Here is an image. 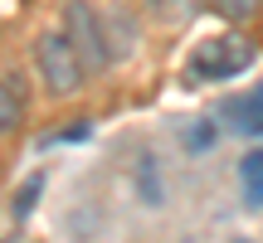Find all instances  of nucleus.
<instances>
[{"instance_id":"f257e3e1","label":"nucleus","mask_w":263,"mask_h":243,"mask_svg":"<svg viewBox=\"0 0 263 243\" xmlns=\"http://www.w3.org/2000/svg\"><path fill=\"white\" fill-rule=\"evenodd\" d=\"M34 73H39V83H44V93H54V97L83 93L88 64H83V54L73 49V39H68L64 25L39 29V34H34Z\"/></svg>"},{"instance_id":"f03ea898","label":"nucleus","mask_w":263,"mask_h":243,"mask_svg":"<svg viewBox=\"0 0 263 243\" xmlns=\"http://www.w3.org/2000/svg\"><path fill=\"white\" fill-rule=\"evenodd\" d=\"M254 58H258L254 39L229 29V34H210V39H200V44L190 49L185 73H190V83H229V78L249 73Z\"/></svg>"},{"instance_id":"7ed1b4c3","label":"nucleus","mask_w":263,"mask_h":243,"mask_svg":"<svg viewBox=\"0 0 263 243\" xmlns=\"http://www.w3.org/2000/svg\"><path fill=\"white\" fill-rule=\"evenodd\" d=\"M64 29H68V39H73V49L83 54L88 73H103V68H112V49H107L103 15H98L88 0H64Z\"/></svg>"},{"instance_id":"20e7f679","label":"nucleus","mask_w":263,"mask_h":243,"mask_svg":"<svg viewBox=\"0 0 263 243\" xmlns=\"http://www.w3.org/2000/svg\"><path fill=\"white\" fill-rule=\"evenodd\" d=\"M219 127L234 131V136H249V141H263V83H254L249 93H234L215 107Z\"/></svg>"},{"instance_id":"39448f33","label":"nucleus","mask_w":263,"mask_h":243,"mask_svg":"<svg viewBox=\"0 0 263 243\" xmlns=\"http://www.w3.org/2000/svg\"><path fill=\"white\" fill-rule=\"evenodd\" d=\"M25 112H29V88H25V73L5 68V73H0V136L20 131Z\"/></svg>"},{"instance_id":"423d86ee","label":"nucleus","mask_w":263,"mask_h":243,"mask_svg":"<svg viewBox=\"0 0 263 243\" xmlns=\"http://www.w3.org/2000/svg\"><path fill=\"white\" fill-rule=\"evenodd\" d=\"M103 29H107L112 64H122L132 49H137V19H132V10H127V5H107V10H103Z\"/></svg>"},{"instance_id":"0eeeda50","label":"nucleus","mask_w":263,"mask_h":243,"mask_svg":"<svg viewBox=\"0 0 263 243\" xmlns=\"http://www.w3.org/2000/svg\"><path fill=\"white\" fill-rule=\"evenodd\" d=\"M239 185H244V205L263 209V146H254L239 160Z\"/></svg>"},{"instance_id":"6e6552de","label":"nucleus","mask_w":263,"mask_h":243,"mask_svg":"<svg viewBox=\"0 0 263 243\" xmlns=\"http://www.w3.org/2000/svg\"><path fill=\"white\" fill-rule=\"evenodd\" d=\"M219 131H224V127H219L215 112H210V117H195L185 131H180V146H185L190 156H205V151H215V136H219Z\"/></svg>"},{"instance_id":"1a4fd4ad","label":"nucleus","mask_w":263,"mask_h":243,"mask_svg":"<svg viewBox=\"0 0 263 243\" xmlns=\"http://www.w3.org/2000/svg\"><path fill=\"white\" fill-rule=\"evenodd\" d=\"M137 195L146 199L151 209L166 199V195H161V175H156V156H151V151H141V160H137Z\"/></svg>"},{"instance_id":"9d476101","label":"nucleus","mask_w":263,"mask_h":243,"mask_svg":"<svg viewBox=\"0 0 263 243\" xmlns=\"http://www.w3.org/2000/svg\"><path fill=\"white\" fill-rule=\"evenodd\" d=\"M205 5L215 10L224 25H249V19L258 15V5H263V0H205Z\"/></svg>"},{"instance_id":"9b49d317","label":"nucleus","mask_w":263,"mask_h":243,"mask_svg":"<svg viewBox=\"0 0 263 243\" xmlns=\"http://www.w3.org/2000/svg\"><path fill=\"white\" fill-rule=\"evenodd\" d=\"M88 121H73V127H54L49 136H39L34 141V151H54V146H73V141H88Z\"/></svg>"},{"instance_id":"f8f14e48","label":"nucleus","mask_w":263,"mask_h":243,"mask_svg":"<svg viewBox=\"0 0 263 243\" xmlns=\"http://www.w3.org/2000/svg\"><path fill=\"white\" fill-rule=\"evenodd\" d=\"M141 5H146L151 15H161V19H185L195 0H141Z\"/></svg>"},{"instance_id":"ddd939ff","label":"nucleus","mask_w":263,"mask_h":243,"mask_svg":"<svg viewBox=\"0 0 263 243\" xmlns=\"http://www.w3.org/2000/svg\"><path fill=\"white\" fill-rule=\"evenodd\" d=\"M39 185H44L39 175H29L25 185H20V195H15V219H29V209H34V199H39Z\"/></svg>"},{"instance_id":"4468645a","label":"nucleus","mask_w":263,"mask_h":243,"mask_svg":"<svg viewBox=\"0 0 263 243\" xmlns=\"http://www.w3.org/2000/svg\"><path fill=\"white\" fill-rule=\"evenodd\" d=\"M234 243H254V238H234Z\"/></svg>"}]
</instances>
